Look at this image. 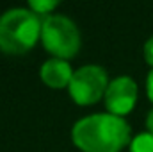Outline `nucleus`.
I'll return each mask as SVG.
<instances>
[{
	"label": "nucleus",
	"mask_w": 153,
	"mask_h": 152,
	"mask_svg": "<svg viewBox=\"0 0 153 152\" xmlns=\"http://www.w3.org/2000/svg\"><path fill=\"white\" fill-rule=\"evenodd\" d=\"M144 59L153 66V36H150L144 43Z\"/></svg>",
	"instance_id": "1a4fd4ad"
},
{
	"label": "nucleus",
	"mask_w": 153,
	"mask_h": 152,
	"mask_svg": "<svg viewBox=\"0 0 153 152\" xmlns=\"http://www.w3.org/2000/svg\"><path fill=\"white\" fill-rule=\"evenodd\" d=\"M109 86L107 70L102 65H84L73 72L70 81V95L76 104H93L105 95Z\"/></svg>",
	"instance_id": "20e7f679"
},
{
	"label": "nucleus",
	"mask_w": 153,
	"mask_h": 152,
	"mask_svg": "<svg viewBox=\"0 0 153 152\" xmlns=\"http://www.w3.org/2000/svg\"><path fill=\"white\" fill-rule=\"evenodd\" d=\"M146 91H148L150 100L153 102V70L148 74V77H146Z\"/></svg>",
	"instance_id": "9d476101"
},
{
	"label": "nucleus",
	"mask_w": 153,
	"mask_h": 152,
	"mask_svg": "<svg viewBox=\"0 0 153 152\" xmlns=\"http://www.w3.org/2000/svg\"><path fill=\"white\" fill-rule=\"evenodd\" d=\"M146 129H148L150 132H153V108L148 111V114H146Z\"/></svg>",
	"instance_id": "9b49d317"
},
{
	"label": "nucleus",
	"mask_w": 153,
	"mask_h": 152,
	"mask_svg": "<svg viewBox=\"0 0 153 152\" xmlns=\"http://www.w3.org/2000/svg\"><path fill=\"white\" fill-rule=\"evenodd\" d=\"M71 140L85 152H117L130 141V125L117 114L93 113L73 123Z\"/></svg>",
	"instance_id": "f257e3e1"
},
{
	"label": "nucleus",
	"mask_w": 153,
	"mask_h": 152,
	"mask_svg": "<svg viewBox=\"0 0 153 152\" xmlns=\"http://www.w3.org/2000/svg\"><path fill=\"white\" fill-rule=\"evenodd\" d=\"M43 22L27 7H11L0 14V48L9 54L27 52L41 36Z\"/></svg>",
	"instance_id": "f03ea898"
},
{
	"label": "nucleus",
	"mask_w": 153,
	"mask_h": 152,
	"mask_svg": "<svg viewBox=\"0 0 153 152\" xmlns=\"http://www.w3.org/2000/svg\"><path fill=\"white\" fill-rule=\"evenodd\" d=\"M57 0H29V9H32L36 14H52L50 11L57 7Z\"/></svg>",
	"instance_id": "6e6552de"
},
{
	"label": "nucleus",
	"mask_w": 153,
	"mask_h": 152,
	"mask_svg": "<svg viewBox=\"0 0 153 152\" xmlns=\"http://www.w3.org/2000/svg\"><path fill=\"white\" fill-rule=\"evenodd\" d=\"M73 68L70 65L68 59L62 57H50L41 65V79L45 84L52 86V88H62V86H70V81L73 77Z\"/></svg>",
	"instance_id": "423d86ee"
},
{
	"label": "nucleus",
	"mask_w": 153,
	"mask_h": 152,
	"mask_svg": "<svg viewBox=\"0 0 153 152\" xmlns=\"http://www.w3.org/2000/svg\"><path fill=\"white\" fill-rule=\"evenodd\" d=\"M130 152H153V132L143 131L130 140Z\"/></svg>",
	"instance_id": "0eeeda50"
},
{
	"label": "nucleus",
	"mask_w": 153,
	"mask_h": 152,
	"mask_svg": "<svg viewBox=\"0 0 153 152\" xmlns=\"http://www.w3.org/2000/svg\"><path fill=\"white\" fill-rule=\"evenodd\" d=\"M41 39L48 52L55 57H71L80 48V31L76 23L62 13L45 16L41 25Z\"/></svg>",
	"instance_id": "7ed1b4c3"
},
{
	"label": "nucleus",
	"mask_w": 153,
	"mask_h": 152,
	"mask_svg": "<svg viewBox=\"0 0 153 152\" xmlns=\"http://www.w3.org/2000/svg\"><path fill=\"white\" fill-rule=\"evenodd\" d=\"M137 100V82L130 75L114 77L105 91V106L109 113L123 116L126 114Z\"/></svg>",
	"instance_id": "39448f33"
}]
</instances>
